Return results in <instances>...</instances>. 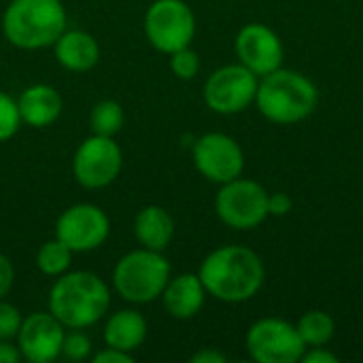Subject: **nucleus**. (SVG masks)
I'll return each mask as SVG.
<instances>
[{"label": "nucleus", "mask_w": 363, "mask_h": 363, "mask_svg": "<svg viewBox=\"0 0 363 363\" xmlns=\"http://www.w3.org/2000/svg\"><path fill=\"white\" fill-rule=\"evenodd\" d=\"M147 338V321L136 311H119L111 315L104 325V342L106 347L132 353Z\"/></svg>", "instance_id": "19"}, {"label": "nucleus", "mask_w": 363, "mask_h": 363, "mask_svg": "<svg viewBox=\"0 0 363 363\" xmlns=\"http://www.w3.org/2000/svg\"><path fill=\"white\" fill-rule=\"evenodd\" d=\"M64 325L51 313H34L21 321L17 347L26 362L49 363L62 355Z\"/></svg>", "instance_id": "14"}, {"label": "nucleus", "mask_w": 363, "mask_h": 363, "mask_svg": "<svg viewBox=\"0 0 363 363\" xmlns=\"http://www.w3.org/2000/svg\"><path fill=\"white\" fill-rule=\"evenodd\" d=\"M91 132L98 136H115L123 128V108L115 100H100L89 115Z\"/></svg>", "instance_id": "22"}, {"label": "nucleus", "mask_w": 363, "mask_h": 363, "mask_svg": "<svg viewBox=\"0 0 363 363\" xmlns=\"http://www.w3.org/2000/svg\"><path fill=\"white\" fill-rule=\"evenodd\" d=\"M296 330L302 342L306 345V349L325 347L336 334V321L325 311H308L300 317Z\"/></svg>", "instance_id": "20"}, {"label": "nucleus", "mask_w": 363, "mask_h": 363, "mask_svg": "<svg viewBox=\"0 0 363 363\" xmlns=\"http://www.w3.org/2000/svg\"><path fill=\"white\" fill-rule=\"evenodd\" d=\"M108 232L111 221L96 204H74L66 208L55 225V236L72 253H87L102 247Z\"/></svg>", "instance_id": "12"}, {"label": "nucleus", "mask_w": 363, "mask_h": 363, "mask_svg": "<svg viewBox=\"0 0 363 363\" xmlns=\"http://www.w3.org/2000/svg\"><path fill=\"white\" fill-rule=\"evenodd\" d=\"M145 34L151 47L174 53L196 36V15L183 0H155L145 13Z\"/></svg>", "instance_id": "7"}, {"label": "nucleus", "mask_w": 363, "mask_h": 363, "mask_svg": "<svg viewBox=\"0 0 363 363\" xmlns=\"http://www.w3.org/2000/svg\"><path fill=\"white\" fill-rule=\"evenodd\" d=\"M198 277L215 300L240 304L257 296L266 281V268L253 249L225 245L204 257Z\"/></svg>", "instance_id": "1"}, {"label": "nucleus", "mask_w": 363, "mask_h": 363, "mask_svg": "<svg viewBox=\"0 0 363 363\" xmlns=\"http://www.w3.org/2000/svg\"><path fill=\"white\" fill-rule=\"evenodd\" d=\"M21 321L23 319H21L19 311L13 304L0 300V340L17 338L19 328H21Z\"/></svg>", "instance_id": "26"}, {"label": "nucleus", "mask_w": 363, "mask_h": 363, "mask_svg": "<svg viewBox=\"0 0 363 363\" xmlns=\"http://www.w3.org/2000/svg\"><path fill=\"white\" fill-rule=\"evenodd\" d=\"M21 359L19 347L11 345L9 340H0V363H17Z\"/></svg>", "instance_id": "31"}, {"label": "nucleus", "mask_w": 363, "mask_h": 363, "mask_svg": "<svg viewBox=\"0 0 363 363\" xmlns=\"http://www.w3.org/2000/svg\"><path fill=\"white\" fill-rule=\"evenodd\" d=\"M247 351L257 363H298L306 345L296 325L279 317L255 321L247 332Z\"/></svg>", "instance_id": "9"}, {"label": "nucleus", "mask_w": 363, "mask_h": 363, "mask_svg": "<svg viewBox=\"0 0 363 363\" xmlns=\"http://www.w3.org/2000/svg\"><path fill=\"white\" fill-rule=\"evenodd\" d=\"M206 289L198 274H179L170 279L162 291L164 308L174 319H191L204 306Z\"/></svg>", "instance_id": "15"}, {"label": "nucleus", "mask_w": 363, "mask_h": 363, "mask_svg": "<svg viewBox=\"0 0 363 363\" xmlns=\"http://www.w3.org/2000/svg\"><path fill=\"white\" fill-rule=\"evenodd\" d=\"M191 363H225V355L215 349H204L191 357Z\"/></svg>", "instance_id": "32"}, {"label": "nucleus", "mask_w": 363, "mask_h": 363, "mask_svg": "<svg viewBox=\"0 0 363 363\" xmlns=\"http://www.w3.org/2000/svg\"><path fill=\"white\" fill-rule=\"evenodd\" d=\"M234 49L238 62L257 77H266L283 66L285 49L279 34L264 23H247L238 30Z\"/></svg>", "instance_id": "13"}, {"label": "nucleus", "mask_w": 363, "mask_h": 363, "mask_svg": "<svg viewBox=\"0 0 363 363\" xmlns=\"http://www.w3.org/2000/svg\"><path fill=\"white\" fill-rule=\"evenodd\" d=\"M123 166V153L111 136H89L81 143L72 160L74 179L87 189L111 185Z\"/></svg>", "instance_id": "10"}, {"label": "nucleus", "mask_w": 363, "mask_h": 363, "mask_svg": "<svg viewBox=\"0 0 363 363\" xmlns=\"http://www.w3.org/2000/svg\"><path fill=\"white\" fill-rule=\"evenodd\" d=\"M111 306L106 283L94 272H64L49 294V313L70 330L98 323Z\"/></svg>", "instance_id": "2"}, {"label": "nucleus", "mask_w": 363, "mask_h": 363, "mask_svg": "<svg viewBox=\"0 0 363 363\" xmlns=\"http://www.w3.org/2000/svg\"><path fill=\"white\" fill-rule=\"evenodd\" d=\"M291 208H294V200L289 194H285V191L268 194V215L270 217H285L291 213Z\"/></svg>", "instance_id": "27"}, {"label": "nucleus", "mask_w": 363, "mask_h": 363, "mask_svg": "<svg viewBox=\"0 0 363 363\" xmlns=\"http://www.w3.org/2000/svg\"><path fill=\"white\" fill-rule=\"evenodd\" d=\"M134 234L145 249L164 251L174 236V221L170 213L157 204L145 206L134 219Z\"/></svg>", "instance_id": "18"}, {"label": "nucleus", "mask_w": 363, "mask_h": 363, "mask_svg": "<svg viewBox=\"0 0 363 363\" xmlns=\"http://www.w3.org/2000/svg\"><path fill=\"white\" fill-rule=\"evenodd\" d=\"M91 353V340L81 334V332H72L64 336V345H62V355L70 362H83L87 359Z\"/></svg>", "instance_id": "25"}, {"label": "nucleus", "mask_w": 363, "mask_h": 363, "mask_svg": "<svg viewBox=\"0 0 363 363\" xmlns=\"http://www.w3.org/2000/svg\"><path fill=\"white\" fill-rule=\"evenodd\" d=\"M217 217L232 230H255L268 215V191L253 179H234L223 183L215 198Z\"/></svg>", "instance_id": "6"}, {"label": "nucleus", "mask_w": 363, "mask_h": 363, "mask_svg": "<svg viewBox=\"0 0 363 363\" xmlns=\"http://www.w3.org/2000/svg\"><path fill=\"white\" fill-rule=\"evenodd\" d=\"M255 104L268 121L294 125L315 113L319 89L306 74L281 66L274 72L259 77Z\"/></svg>", "instance_id": "3"}, {"label": "nucleus", "mask_w": 363, "mask_h": 363, "mask_svg": "<svg viewBox=\"0 0 363 363\" xmlns=\"http://www.w3.org/2000/svg\"><path fill=\"white\" fill-rule=\"evenodd\" d=\"M17 108L23 123L32 128H47L62 113V96L57 94L55 87L38 83L21 91Z\"/></svg>", "instance_id": "16"}, {"label": "nucleus", "mask_w": 363, "mask_h": 363, "mask_svg": "<svg viewBox=\"0 0 363 363\" xmlns=\"http://www.w3.org/2000/svg\"><path fill=\"white\" fill-rule=\"evenodd\" d=\"M53 47L57 62L72 72L91 70L100 60L98 40L83 30H64Z\"/></svg>", "instance_id": "17"}, {"label": "nucleus", "mask_w": 363, "mask_h": 363, "mask_svg": "<svg viewBox=\"0 0 363 363\" xmlns=\"http://www.w3.org/2000/svg\"><path fill=\"white\" fill-rule=\"evenodd\" d=\"M66 21L62 0H11L2 17V32L11 45L32 51L55 45Z\"/></svg>", "instance_id": "4"}, {"label": "nucleus", "mask_w": 363, "mask_h": 363, "mask_svg": "<svg viewBox=\"0 0 363 363\" xmlns=\"http://www.w3.org/2000/svg\"><path fill=\"white\" fill-rule=\"evenodd\" d=\"M19 125H21V115L17 102L9 94L0 91V143L13 138Z\"/></svg>", "instance_id": "23"}, {"label": "nucleus", "mask_w": 363, "mask_h": 363, "mask_svg": "<svg viewBox=\"0 0 363 363\" xmlns=\"http://www.w3.org/2000/svg\"><path fill=\"white\" fill-rule=\"evenodd\" d=\"M259 77L247 66L228 64L217 68L204 83V102L213 113L236 115L255 102Z\"/></svg>", "instance_id": "8"}, {"label": "nucleus", "mask_w": 363, "mask_h": 363, "mask_svg": "<svg viewBox=\"0 0 363 363\" xmlns=\"http://www.w3.org/2000/svg\"><path fill=\"white\" fill-rule=\"evenodd\" d=\"M170 68H172V72L179 79L189 81L200 70V57H198V53L191 47H183V49L170 53Z\"/></svg>", "instance_id": "24"}, {"label": "nucleus", "mask_w": 363, "mask_h": 363, "mask_svg": "<svg viewBox=\"0 0 363 363\" xmlns=\"http://www.w3.org/2000/svg\"><path fill=\"white\" fill-rule=\"evenodd\" d=\"M70 264H72V251L60 238L49 240L38 249L36 266L47 277H62L64 272H68Z\"/></svg>", "instance_id": "21"}, {"label": "nucleus", "mask_w": 363, "mask_h": 363, "mask_svg": "<svg viewBox=\"0 0 363 363\" xmlns=\"http://www.w3.org/2000/svg\"><path fill=\"white\" fill-rule=\"evenodd\" d=\"M194 164L204 179L223 185L242 177L245 153L232 136L221 132H208L200 136L194 145Z\"/></svg>", "instance_id": "11"}, {"label": "nucleus", "mask_w": 363, "mask_h": 363, "mask_svg": "<svg viewBox=\"0 0 363 363\" xmlns=\"http://www.w3.org/2000/svg\"><path fill=\"white\" fill-rule=\"evenodd\" d=\"M13 281H15V270H13V264L6 255L0 253V300L11 291L13 287Z\"/></svg>", "instance_id": "28"}, {"label": "nucleus", "mask_w": 363, "mask_h": 363, "mask_svg": "<svg viewBox=\"0 0 363 363\" xmlns=\"http://www.w3.org/2000/svg\"><path fill=\"white\" fill-rule=\"evenodd\" d=\"M132 353L106 347L104 351H100L98 355H94V363H132Z\"/></svg>", "instance_id": "30"}, {"label": "nucleus", "mask_w": 363, "mask_h": 363, "mask_svg": "<svg viewBox=\"0 0 363 363\" xmlns=\"http://www.w3.org/2000/svg\"><path fill=\"white\" fill-rule=\"evenodd\" d=\"M170 281V264L160 251L138 249L123 255L113 270V285L119 296L134 304H149L162 298Z\"/></svg>", "instance_id": "5"}, {"label": "nucleus", "mask_w": 363, "mask_h": 363, "mask_svg": "<svg viewBox=\"0 0 363 363\" xmlns=\"http://www.w3.org/2000/svg\"><path fill=\"white\" fill-rule=\"evenodd\" d=\"M302 363H338V355H334L332 351H328L325 347H311L304 351L302 355Z\"/></svg>", "instance_id": "29"}]
</instances>
